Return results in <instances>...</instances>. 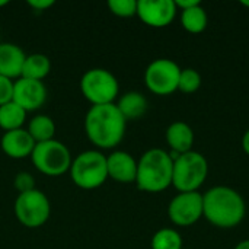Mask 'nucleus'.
Returning <instances> with one entry per match:
<instances>
[{
    "label": "nucleus",
    "mask_w": 249,
    "mask_h": 249,
    "mask_svg": "<svg viewBox=\"0 0 249 249\" xmlns=\"http://www.w3.org/2000/svg\"><path fill=\"white\" fill-rule=\"evenodd\" d=\"M80 92L90 105L115 104L120 93V83L114 73L102 67H93L80 77Z\"/></svg>",
    "instance_id": "nucleus-7"
},
{
    "label": "nucleus",
    "mask_w": 249,
    "mask_h": 249,
    "mask_svg": "<svg viewBox=\"0 0 249 249\" xmlns=\"http://www.w3.org/2000/svg\"><path fill=\"white\" fill-rule=\"evenodd\" d=\"M118 111L125 118V121H133L142 118L147 111V99L143 93L137 90L125 92L115 102Z\"/></svg>",
    "instance_id": "nucleus-17"
},
{
    "label": "nucleus",
    "mask_w": 249,
    "mask_h": 249,
    "mask_svg": "<svg viewBox=\"0 0 249 249\" xmlns=\"http://www.w3.org/2000/svg\"><path fill=\"white\" fill-rule=\"evenodd\" d=\"M0 42H1V41H0Z\"/></svg>",
    "instance_id": "nucleus-33"
},
{
    "label": "nucleus",
    "mask_w": 249,
    "mask_h": 249,
    "mask_svg": "<svg viewBox=\"0 0 249 249\" xmlns=\"http://www.w3.org/2000/svg\"><path fill=\"white\" fill-rule=\"evenodd\" d=\"M152 249H182V236L172 228H162L155 232L150 241Z\"/></svg>",
    "instance_id": "nucleus-22"
},
{
    "label": "nucleus",
    "mask_w": 249,
    "mask_h": 249,
    "mask_svg": "<svg viewBox=\"0 0 249 249\" xmlns=\"http://www.w3.org/2000/svg\"><path fill=\"white\" fill-rule=\"evenodd\" d=\"M165 140L171 152L182 155L193 150L194 146V131L190 124L184 121H175L168 125L165 131Z\"/></svg>",
    "instance_id": "nucleus-16"
},
{
    "label": "nucleus",
    "mask_w": 249,
    "mask_h": 249,
    "mask_svg": "<svg viewBox=\"0 0 249 249\" xmlns=\"http://www.w3.org/2000/svg\"><path fill=\"white\" fill-rule=\"evenodd\" d=\"M107 6L118 18H133L137 15V0H109Z\"/></svg>",
    "instance_id": "nucleus-24"
},
{
    "label": "nucleus",
    "mask_w": 249,
    "mask_h": 249,
    "mask_svg": "<svg viewBox=\"0 0 249 249\" xmlns=\"http://www.w3.org/2000/svg\"><path fill=\"white\" fill-rule=\"evenodd\" d=\"M7 4H9L7 0H0V7H4V6H7Z\"/></svg>",
    "instance_id": "nucleus-31"
},
{
    "label": "nucleus",
    "mask_w": 249,
    "mask_h": 249,
    "mask_svg": "<svg viewBox=\"0 0 249 249\" xmlns=\"http://www.w3.org/2000/svg\"><path fill=\"white\" fill-rule=\"evenodd\" d=\"M242 149H244V152L249 156V128L245 131V134L242 137Z\"/></svg>",
    "instance_id": "nucleus-29"
},
{
    "label": "nucleus",
    "mask_w": 249,
    "mask_h": 249,
    "mask_svg": "<svg viewBox=\"0 0 249 249\" xmlns=\"http://www.w3.org/2000/svg\"><path fill=\"white\" fill-rule=\"evenodd\" d=\"M28 6L34 10V12H45L48 10L50 7L54 6V0H29L28 1Z\"/></svg>",
    "instance_id": "nucleus-27"
},
{
    "label": "nucleus",
    "mask_w": 249,
    "mask_h": 249,
    "mask_svg": "<svg viewBox=\"0 0 249 249\" xmlns=\"http://www.w3.org/2000/svg\"><path fill=\"white\" fill-rule=\"evenodd\" d=\"M13 210L22 226L36 229L48 222L51 216V203L42 191L35 188L32 191L18 194Z\"/></svg>",
    "instance_id": "nucleus-8"
},
{
    "label": "nucleus",
    "mask_w": 249,
    "mask_h": 249,
    "mask_svg": "<svg viewBox=\"0 0 249 249\" xmlns=\"http://www.w3.org/2000/svg\"><path fill=\"white\" fill-rule=\"evenodd\" d=\"M174 159L169 152L152 147L137 160L136 185L140 191L158 194L172 187Z\"/></svg>",
    "instance_id": "nucleus-3"
},
{
    "label": "nucleus",
    "mask_w": 249,
    "mask_h": 249,
    "mask_svg": "<svg viewBox=\"0 0 249 249\" xmlns=\"http://www.w3.org/2000/svg\"><path fill=\"white\" fill-rule=\"evenodd\" d=\"M55 123L50 115L36 114L29 120L26 131L34 139L35 143H44L55 139Z\"/></svg>",
    "instance_id": "nucleus-19"
},
{
    "label": "nucleus",
    "mask_w": 249,
    "mask_h": 249,
    "mask_svg": "<svg viewBox=\"0 0 249 249\" xmlns=\"http://www.w3.org/2000/svg\"><path fill=\"white\" fill-rule=\"evenodd\" d=\"M178 13L175 0H137V18L147 26L165 28Z\"/></svg>",
    "instance_id": "nucleus-11"
},
{
    "label": "nucleus",
    "mask_w": 249,
    "mask_h": 249,
    "mask_svg": "<svg viewBox=\"0 0 249 249\" xmlns=\"http://www.w3.org/2000/svg\"><path fill=\"white\" fill-rule=\"evenodd\" d=\"M209 23L207 12L201 3L181 10V25L190 34H201Z\"/></svg>",
    "instance_id": "nucleus-21"
},
{
    "label": "nucleus",
    "mask_w": 249,
    "mask_h": 249,
    "mask_svg": "<svg viewBox=\"0 0 249 249\" xmlns=\"http://www.w3.org/2000/svg\"><path fill=\"white\" fill-rule=\"evenodd\" d=\"M209 175V162L200 152H187L174 159L172 187L178 193L198 191Z\"/></svg>",
    "instance_id": "nucleus-5"
},
{
    "label": "nucleus",
    "mask_w": 249,
    "mask_h": 249,
    "mask_svg": "<svg viewBox=\"0 0 249 249\" xmlns=\"http://www.w3.org/2000/svg\"><path fill=\"white\" fill-rule=\"evenodd\" d=\"M26 117L28 112L22 109L18 104L10 101L0 107V128L3 130V133L23 128Z\"/></svg>",
    "instance_id": "nucleus-20"
},
{
    "label": "nucleus",
    "mask_w": 249,
    "mask_h": 249,
    "mask_svg": "<svg viewBox=\"0 0 249 249\" xmlns=\"http://www.w3.org/2000/svg\"><path fill=\"white\" fill-rule=\"evenodd\" d=\"M69 174L77 188L86 191L96 190L108 179L107 155L96 149L85 150L73 158Z\"/></svg>",
    "instance_id": "nucleus-4"
},
{
    "label": "nucleus",
    "mask_w": 249,
    "mask_h": 249,
    "mask_svg": "<svg viewBox=\"0 0 249 249\" xmlns=\"http://www.w3.org/2000/svg\"><path fill=\"white\" fill-rule=\"evenodd\" d=\"M108 179L120 184L136 182L137 177V159L124 150H114L107 155Z\"/></svg>",
    "instance_id": "nucleus-13"
},
{
    "label": "nucleus",
    "mask_w": 249,
    "mask_h": 249,
    "mask_svg": "<svg viewBox=\"0 0 249 249\" xmlns=\"http://www.w3.org/2000/svg\"><path fill=\"white\" fill-rule=\"evenodd\" d=\"M47 95L48 92L44 82L19 77L13 83L12 101L26 112H32L42 108L47 101Z\"/></svg>",
    "instance_id": "nucleus-12"
},
{
    "label": "nucleus",
    "mask_w": 249,
    "mask_h": 249,
    "mask_svg": "<svg viewBox=\"0 0 249 249\" xmlns=\"http://www.w3.org/2000/svg\"><path fill=\"white\" fill-rule=\"evenodd\" d=\"M13 185H15V188L18 190L19 194L28 193V191H32V190L36 188V187H35V185H36L35 178H34V175L29 174V172H19V174H16V177H15V179H13Z\"/></svg>",
    "instance_id": "nucleus-25"
},
{
    "label": "nucleus",
    "mask_w": 249,
    "mask_h": 249,
    "mask_svg": "<svg viewBox=\"0 0 249 249\" xmlns=\"http://www.w3.org/2000/svg\"><path fill=\"white\" fill-rule=\"evenodd\" d=\"M168 217L178 228L196 225L203 217V194L200 191L178 193L169 201Z\"/></svg>",
    "instance_id": "nucleus-10"
},
{
    "label": "nucleus",
    "mask_w": 249,
    "mask_h": 249,
    "mask_svg": "<svg viewBox=\"0 0 249 249\" xmlns=\"http://www.w3.org/2000/svg\"><path fill=\"white\" fill-rule=\"evenodd\" d=\"M233 249H249V239H245V241H241L236 244V247Z\"/></svg>",
    "instance_id": "nucleus-30"
},
{
    "label": "nucleus",
    "mask_w": 249,
    "mask_h": 249,
    "mask_svg": "<svg viewBox=\"0 0 249 249\" xmlns=\"http://www.w3.org/2000/svg\"><path fill=\"white\" fill-rule=\"evenodd\" d=\"M50 71H51V61L48 55L42 53H32V54H26L25 57L20 77L44 82V79L50 74Z\"/></svg>",
    "instance_id": "nucleus-18"
},
{
    "label": "nucleus",
    "mask_w": 249,
    "mask_h": 249,
    "mask_svg": "<svg viewBox=\"0 0 249 249\" xmlns=\"http://www.w3.org/2000/svg\"><path fill=\"white\" fill-rule=\"evenodd\" d=\"M13 83H15V80H10L4 76H0V107L12 101Z\"/></svg>",
    "instance_id": "nucleus-26"
},
{
    "label": "nucleus",
    "mask_w": 249,
    "mask_h": 249,
    "mask_svg": "<svg viewBox=\"0 0 249 249\" xmlns=\"http://www.w3.org/2000/svg\"><path fill=\"white\" fill-rule=\"evenodd\" d=\"M201 74L196 70V69H181V74H179V82H178V90H181L185 95L190 93H196L200 86H201Z\"/></svg>",
    "instance_id": "nucleus-23"
},
{
    "label": "nucleus",
    "mask_w": 249,
    "mask_h": 249,
    "mask_svg": "<svg viewBox=\"0 0 249 249\" xmlns=\"http://www.w3.org/2000/svg\"><path fill=\"white\" fill-rule=\"evenodd\" d=\"M245 214V200L232 187L216 185L203 194V217L219 229L236 228Z\"/></svg>",
    "instance_id": "nucleus-2"
},
{
    "label": "nucleus",
    "mask_w": 249,
    "mask_h": 249,
    "mask_svg": "<svg viewBox=\"0 0 249 249\" xmlns=\"http://www.w3.org/2000/svg\"><path fill=\"white\" fill-rule=\"evenodd\" d=\"M197 3H200V1L198 0H175L177 9H181V10L188 9V7H191V6H194Z\"/></svg>",
    "instance_id": "nucleus-28"
},
{
    "label": "nucleus",
    "mask_w": 249,
    "mask_h": 249,
    "mask_svg": "<svg viewBox=\"0 0 249 249\" xmlns=\"http://www.w3.org/2000/svg\"><path fill=\"white\" fill-rule=\"evenodd\" d=\"M241 4H242V6H245V7H248V9H249V0H242V1H241Z\"/></svg>",
    "instance_id": "nucleus-32"
},
{
    "label": "nucleus",
    "mask_w": 249,
    "mask_h": 249,
    "mask_svg": "<svg viewBox=\"0 0 249 249\" xmlns=\"http://www.w3.org/2000/svg\"><path fill=\"white\" fill-rule=\"evenodd\" d=\"M31 162L39 174L55 178L70 171L73 156L64 143L53 139L35 144L31 155Z\"/></svg>",
    "instance_id": "nucleus-6"
},
{
    "label": "nucleus",
    "mask_w": 249,
    "mask_h": 249,
    "mask_svg": "<svg viewBox=\"0 0 249 249\" xmlns=\"http://www.w3.org/2000/svg\"><path fill=\"white\" fill-rule=\"evenodd\" d=\"M26 54L13 42H0V76L10 80L20 77Z\"/></svg>",
    "instance_id": "nucleus-15"
},
{
    "label": "nucleus",
    "mask_w": 249,
    "mask_h": 249,
    "mask_svg": "<svg viewBox=\"0 0 249 249\" xmlns=\"http://www.w3.org/2000/svg\"><path fill=\"white\" fill-rule=\"evenodd\" d=\"M181 67L171 58H156L144 70L146 88L158 95L168 96L178 90Z\"/></svg>",
    "instance_id": "nucleus-9"
},
{
    "label": "nucleus",
    "mask_w": 249,
    "mask_h": 249,
    "mask_svg": "<svg viewBox=\"0 0 249 249\" xmlns=\"http://www.w3.org/2000/svg\"><path fill=\"white\" fill-rule=\"evenodd\" d=\"M35 144L36 143L29 136L26 128L6 131V133H3V136L0 139V147L3 150V153L10 159L31 158Z\"/></svg>",
    "instance_id": "nucleus-14"
},
{
    "label": "nucleus",
    "mask_w": 249,
    "mask_h": 249,
    "mask_svg": "<svg viewBox=\"0 0 249 249\" xmlns=\"http://www.w3.org/2000/svg\"><path fill=\"white\" fill-rule=\"evenodd\" d=\"M127 121L115 104L93 105L85 117V133L96 150L115 149L125 136Z\"/></svg>",
    "instance_id": "nucleus-1"
}]
</instances>
